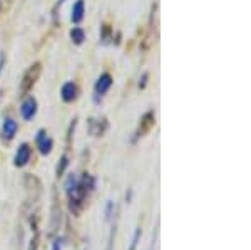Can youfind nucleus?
I'll return each instance as SVG.
<instances>
[{
    "label": "nucleus",
    "mask_w": 251,
    "mask_h": 250,
    "mask_svg": "<svg viewBox=\"0 0 251 250\" xmlns=\"http://www.w3.org/2000/svg\"><path fill=\"white\" fill-rule=\"evenodd\" d=\"M64 188H66L67 198H69L71 212L77 215L86 205L87 196L96 188V178L90 176L89 173H86L84 176H77L75 173H71L67 176L66 183H64Z\"/></svg>",
    "instance_id": "nucleus-1"
},
{
    "label": "nucleus",
    "mask_w": 251,
    "mask_h": 250,
    "mask_svg": "<svg viewBox=\"0 0 251 250\" xmlns=\"http://www.w3.org/2000/svg\"><path fill=\"white\" fill-rule=\"evenodd\" d=\"M40 71H42V67H40L39 62L32 64V66L25 71L24 77H22V82H20V93L22 94L29 93V91L34 88V84H36L37 79H39V76H40Z\"/></svg>",
    "instance_id": "nucleus-2"
},
{
    "label": "nucleus",
    "mask_w": 251,
    "mask_h": 250,
    "mask_svg": "<svg viewBox=\"0 0 251 250\" xmlns=\"http://www.w3.org/2000/svg\"><path fill=\"white\" fill-rule=\"evenodd\" d=\"M36 145H37V148H39L40 154L47 156V154H51L52 148H54V141H52L51 136H47V131L39 130L36 135Z\"/></svg>",
    "instance_id": "nucleus-3"
},
{
    "label": "nucleus",
    "mask_w": 251,
    "mask_h": 250,
    "mask_svg": "<svg viewBox=\"0 0 251 250\" xmlns=\"http://www.w3.org/2000/svg\"><path fill=\"white\" fill-rule=\"evenodd\" d=\"M37 115V99L34 96H27L20 104V116L24 121L34 119V116Z\"/></svg>",
    "instance_id": "nucleus-4"
},
{
    "label": "nucleus",
    "mask_w": 251,
    "mask_h": 250,
    "mask_svg": "<svg viewBox=\"0 0 251 250\" xmlns=\"http://www.w3.org/2000/svg\"><path fill=\"white\" fill-rule=\"evenodd\" d=\"M30 156H32V148H30L27 143H22L14 156V165L17 166V168H22V166H25L30 161Z\"/></svg>",
    "instance_id": "nucleus-5"
},
{
    "label": "nucleus",
    "mask_w": 251,
    "mask_h": 250,
    "mask_svg": "<svg viewBox=\"0 0 251 250\" xmlns=\"http://www.w3.org/2000/svg\"><path fill=\"white\" fill-rule=\"evenodd\" d=\"M156 123V116L153 111H147L146 115L141 118V123H139V128L136 131V138H141V136H146L147 133L151 131V128L154 126Z\"/></svg>",
    "instance_id": "nucleus-6"
},
{
    "label": "nucleus",
    "mask_w": 251,
    "mask_h": 250,
    "mask_svg": "<svg viewBox=\"0 0 251 250\" xmlns=\"http://www.w3.org/2000/svg\"><path fill=\"white\" fill-rule=\"evenodd\" d=\"M111 86H112L111 74L104 73V74L99 76V79L96 81V84H94V93H96V97H99V96L102 97V96H104V94L108 93L109 89H111Z\"/></svg>",
    "instance_id": "nucleus-7"
},
{
    "label": "nucleus",
    "mask_w": 251,
    "mask_h": 250,
    "mask_svg": "<svg viewBox=\"0 0 251 250\" xmlns=\"http://www.w3.org/2000/svg\"><path fill=\"white\" fill-rule=\"evenodd\" d=\"M17 130H18L17 121L12 119V118H7L2 124V131H0L2 139L3 141H12V139L15 138V135H17Z\"/></svg>",
    "instance_id": "nucleus-8"
},
{
    "label": "nucleus",
    "mask_w": 251,
    "mask_h": 250,
    "mask_svg": "<svg viewBox=\"0 0 251 250\" xmlns=\"http://www.w3.org/2000/svg\"><path fill=\"white\" fill-rule=\"evenodd\" d=\"M60 97H62L64 103H72V101L77 99V86L74 82H64L62 88H60Z\"/></svg>",
    "instance_id": "nucleus-9"
},
{
    "label": "nucleus",
    "mask_w": 251,
    "mask_h": 250,
    "mask_svg": "<svg viewBox=\"0 0 251 250\" xmlns=\"http://www.w3.org/2000/svg\"><path fill=\"white\" fill-rule=\"evenodd\" d=\"M109 124L106 118H99V119H89V131L92 136H102L108 131Z\"/></svg>",
    "instance_id": "nucleus-10"
},
{
    "label": "nucleus",
    "mask_w": 251,
    "mask_h": 250,
    "mask_svg": "<svg viewBox=\"0 0 251 250\" xmlns=\"http://www.w3.org/2000/svg\"><path fill=\"white\" fill-rule=\"evenodd\" d=\"M84 12H86V5H84V0H77L72 7V15H71V20L74 24H79V22L84 19Z\"/></svg>",
    "instance_id": "nucleus-11"
},
{
    "label": "nucleus",
    "mask_w": 251,
    "mask_h": 250,
    "mask_svg": "<svg viewBox=\"0 0 251 250\" xmlns=\"http://www.w3.org/2000/svg\"><path fill=\"white\" fill-rule=\"evenodd\" d=\"M71 39L75 45H81L86 40V32L81 27H74L71 30Z\"/></svg>",
    "instance_id": "nucleus-12"
},
{
    "label": "nucleus",
    "mask_w": 251,
    "mask_h": 250,
    "mask_svg": "<svg viewBox=\"0 0 251 250\" xmlns=\"http://www.w3.org/2000/svg\"><path fill=\"white\" fill-rule=\"evenodd\" d=\"M116 205H114V202L112 200H108V203H106V208H104V218H106V222H109L111 223L114 218H116Z\"/></svg>",
    "instance_id": "nucleus-13"
},
{
    "label": "nucleus",
    "mask_w": 251,
    "mask_h": 250,
    "mask_svg": "<svg viewBox=\"0 0 251 250\" xmlns=\"http://www.w3.org/2000/svg\"><path fill=\"white\" fill-rule=\"evenodd\" d=\"M139 240H141V227H138V229L134 230V233H132V240H131V244H129L127 250H138Z\"/></svg>",
    "instance_id": "nucleus-14"
},
{
    "label": "nucleus",
    "mask_w": 251,
    "mask_h": 250,
    "mask_svg": "<svg viewBox=\"0 0 251 250\" xmlns=\"http://www.w3.org/2000/svg\"><path fill=\"white\" fill-rule=\"evenodd\" d=\"M116 227H117V222H116V218H114L111 222V232H109V237H108V247H106V250H112L114 237H116Z\"/></svg>",
    "instance_id": "nucleus-15"
},
{
    "label": "nucleus",
    "mask_w": 251,
    "mask_h": 250,
    "mask_svg": "<svg viewBox=\"0 0 251 250\" xmlns=\"http://www.w3.org/2000/svg\"><path fill=\"white\" fill-rule=\"evenodd\" d=\"M67 166H69V158H67V154H64V156L60 158L59 165H57V176H62L64 173H66Z\"/></svg>",
    "instance_id": "nucleus-16"
},
{
    "label": "nucleus",
    "mask_w": 251,
    "mask_h": 250,
    "mask_svg": "<svg viewBox=\"0 0 251 250\" xmlns=\"http://www.w3.org/2000/svg\"><path fill=\"white\" fill-rule=\"evenodd\" d=\"M109 34H111V27L109 25H102V39H104V42H108Z\"/></svg>",
    "instance_id": "nucleus-17"
},
{
    "label": "nucleus",
    "mask_w": 251,
    "mask_h": 250,
    "mask_svg": "<svg viewBox=\"0 0 251 250\" xmlns=\"http://www.w3.org/2000/svg\"><path fill=\"white\" fill-rule=\"evenodd\" d=\"M60 247H62V240H60V238H55V240L52 242V250H60Z\"/></svg>",
    "instance_id": "nucleus-18"
},
{
    "label": "nucleus",
    "mask_w": 251,
    "mask_h": 250,
    "mask_svg": "<svg viewBox=\"0 0 251 250\" xmlns=\"http://www.w3.org/2000/svg\"><path fill=\"white\" fill-rule=\"evenodd\" d=\"M146 79H147V74H143V81L139 82V88H144V86H146Z\"/></svg>",
    "instance_id": "nucleus-19"
},
{
    "label": "nucleus",
    "mask_w": 251,
    "mask_h": 250,
    "mask_svg": "<svg viewBox=\"0 0 251 250\" xmlns=\"http://www.w3.org/2000/svg\"><path fill=\"white\" fill-rule=\"evenodd\" d=\"M64 2H66V0H59V2H57V3H55V7H54V15H55V12H57V9H59V7H60V5H62V3H64Z\"/></svg>",
    "instance_id": "nucleus-20"
},
{
    "label": "nucleus",
    "mask_w": 251,
    "mask_h": 250,
    "mask_svg": "<svg viewBox=\"0 0 251 250\" xmlns=\"http://www.w3.org/2000/svg\"><path fill=\"white\" fill-rule=\"evenodd\" d=\"M3 64H5V58L0 56V73H2V69H3Z\"/></svg>",
    "instance_id": "nucleus-21"
}]
</instances>
